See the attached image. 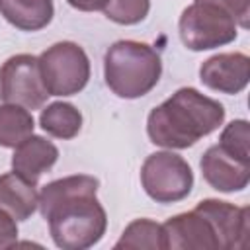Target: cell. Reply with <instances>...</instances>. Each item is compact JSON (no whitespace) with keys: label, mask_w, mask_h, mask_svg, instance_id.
Wrapping results in <instances>:
<instances>
[{"label":"cell","mask_w":250,"mask_h":250,"mask_svg":"<svg viewBox=\"0 0 250 250\" xmlns=\"http://www.w3.org/2000/svg\"><path fill=\"white\" fill-rule=\"evenodd\" d=\"M33 115L27 107L18 104L0 105V146L16 148L21 141L33 135Z\"/></svg>","instance_id":"2e32d148"},{"label":"cell","mask_w":250,"mask_h":250,"mask_svg":"<svg viewBox=\"0 0 250 250\" xmlns=\"http://www.w3.org/2000/svg\"><path fill=\"white\" fill-rule=\"evenodd\" d=\"M141 184L156 203H176L186 199L193 188L189 164L172 150H160L146 156L141 168Z\"/></svg>","instance_id":"8992f818"},{"label":"cell","mask_w":250,"mask_h":250,"mask_svg":"<svg viewBox=\"0 0 250 250\" xmlns=\"http://www.w3.org/2000/svg\"><path fill=\"white\" fill-rule=\"evenodd\" d=\"M219 145L232 152L234 156H240L244 160H250V125L246 119H234L230 121L219 139Z\"/></svg>","instance_id":"d6986e66"},{"label":"cell","mask_w":250,"mask_h":250,"mask_svg":"<svg viewBox=\"0 0 250 250\" xmlns=\"http://www.w3.org/2000/svg\"><path fill=\"white\" fill-rule=\"evenodd\" d=\"M0 16L21 31H39L55 16L53 0H0Z\"/></svg>","instance_id":"5bb4252c"},{"label":"cell","mask_w":250,"mask_h":250,"mask_svg":"<svg viewBox=\"0 0 250 250\" xmlns=\"http://www.w3.org/2000/svg\"><path fill=\"white\" fill-rule=\"evenodd\" d=\"M150 10V0H109L104 8L107 20L119 25H135L141 23Z\"/></svg>","instance_id":"ac0fdd59"},{"label":"cell","mask_w":250,"mask_h":250,"mask_svg":"<svg viewBox=\"0 0 250 250\" xmlns=\"http://www.w3.org/2000/svg\"><path fill=\"white\" fill-rule=\"evenodd\" d=\"M0 207L16 221L29 219L39 207L37 184L27 182L14 170L0 174Z\"/></svg>","instance_id":"4fadbf2b"},{"label":"cell","mask_w":250,"mask_h":250,"mask_svg":"<svg viewBox=\"0 0 250 250\" xmlns=\"http://www.w3.org/2000/svg\"><path fill=\"white\" fill-rule=\"evenodd\" d=\"M199 80L209 90L234 96L248 86L250 59L244 53H219L199 66Z\"/></svg>","instance_id":"30bf717a"},{"label":"cell","mask_w":250,"mask_h":250,"mask_svg":"<svg viewBox=\"0 0 250 250\" xmlns=\"http://www.w3.org/2000/svg\"><path fill=\"white\" fill-rule=\"evenodd\" d=\"M195 2H207V4H215L223 10H227L236 25H240L242 29H248V18H250V0H195Z\"/></svg>","instance_id":"ffe728a7"},{"label":"cell","mask_w":250,"mask_h":250,"mask_svg":"<svg viewBox=\"0 0 250 250\" xmlns=\"http://www.w3.org/2000/svg\"><path fill=\"white\" fill-rule=\"evenodd\" d=\"M160 55L143 41H115L104 57V78L107 88L123 100L146 96L160 80Z\"/></svg>","instance_id":"3957f363"},{"label":"cell","mask_w":250,"mask_h":250,"mask_svg":"<svg viewBox=\"0 0 250 250\" xmlns=\"http://www.w3.org/2000/svg\"><path fill=\"white\" fill-rule=\"evenodd\" d=\"M225 121V107L199 90L186 86L156 105L146 119L150 143L164 148H188L217 131Z\"/></svg>","instance_id":"7a4b0ae2"},{"label":"cell","mask_w":250,"mask_h":250,"mask_svg":"<svg viewBox=\"0 0 250 250\" xmlns=\"http://www.w3.org/2000/svg\"><path fill=\"white\" fill-rule=\"evenodd\" d=\"M18 244V225L16 219L0 207V250Z\"/></svg>","instance_id":"44dd1931"},{"label":"cell","mask_w":250,"mask_h":250,"mask_svg":"<svg viewBox=\"0 0 250 250\" xmlns=\"http://www.w3.org/2000/svg\"><path fill=\"white\" fill-rule=\"evenodd\" d=\"M115 250L121 248H146V250H166L164 229L160 223L150 219H135L129 223L121 234V238L113 246Z\"/></svg>","instance_id":"e0dca14e"},{"label":"cell","mask_w":250,"mask_h":250,"mask_svg":"<svg viewBox=\"0 0 250 250\" xmlns=\"http://www.w3.org/2000/svg\"><path fill=\"white\" fill-rule=\"evenodd\" d=\"M66 2L80 12H104L109 0H66Z\"/></svg>","instance_id":"7402d4cb"},{"label":"cell","mask_w":250,"mask_h":250,"mask_svg":"<svg viewBox=\"0 0 250 250\" xmlns=\"http://www.w3.org/2000/svg\"><path fill=\"white\" fill-rule=\"evenodd\" d=\"M195 211L211 223L219 240V250H240L246 246L250 232L248 207H236L221 199H201Z\"/></svg>","instance_id":"ba28073f"},{"label":"cell","mask_w":250,"mask_h":250,"mask_svg":"<svg viewBox=\"0 0 250 250\" xmlns=\"http://www.w3.org/2000/svg\"><path fill=\"white\" fill-rule=\"evenodd\" d=\"M41 129L55 139H74L82 129V113L68 102H53L39 115Z\"/></svg>","instance_id":"9a60e30c"},{"label":"cell","mask_w":250,"mask_h":250,"mask_svg":"<svg viewBox=\"0 0 250 250\" xmlns=\"http://www.w3.org/2000/svg\"><path fill=\"white\" fill-rule=\"evenodd\" d=\"M98 178L74 174L49 182L39 191V211L57 248L86 250L102 240L107 215L96 197Z\"/></svg>","instance_id":"6da1fadb"},{"label":"cell","mask_w":250,"mask_h":250,"mask_svg":"<svg viewBox=\"0 0 250 250\" xmlns=\"http://www.w3.org/2000/svg\"><path fill=\"white\" fill-rule=\"evenodd\" d=\"M59 160V148L45 137L29 135L21 141L12 154V170L23 176L27 182L37 184L39 178L53 168Z\"/></svg>","instance_id":"7c38bea8"},{"label":"cell","mask_w":250,"mask_h":250,"mask_svg":"<svg viewBox=\"0 0 250 250\" xmlns=\"http://www.w3.org/2000/svg\"><path fill=\"white\" fill-rule=\"evenodd\" d=\"M37 59L49 96H74L90 80V59L74 41H59Z\"/></svg>","instance_id":"277c9868"},{"label":"cell","mask_w":250,"mask_h":250,"mask_svg":"<svg viewBox=\"0 0 250 250\" xmlns=\"http://www.w3.org/2000/svg\"><path fill=\"white\" fill-rule=\"evenodd\" d=\"M39 59L27 53L10 57L0 66V100L27 109H39L47 102Z\"/></svg>","instance_id":"52a82bcc"},{"label":"cell","mask_w":250,"mask_h":250,"mask_svg":"<svg viewBox=\"0 0 250 250\" xmlns=\"http://www.w3.org/2000/svg\"><path fill=\"white\" fill-rule=\"evenodd\" d=\"M203 180L217 191H242L250 182V160L234 156L219 143L209 146L199 162Z\"/></svg>","instance_id":"9c48e42d"},{"label":"cell","mask_w":250,"mask_h":250,"mask_svg":"<svg viewBox=\"0 0 250 250\" xmlns=\"http://www.w3.org/2000/svg\"><path fill=\"white\" fill-rule=\"evenodd\" d=\"M166 248L172 250H219L217 234L211 223L199 211H188L170 217L164 225Z\"/></svg>","instance_id":"8fae6325"},{"label":"cell","mask_w":250,"mask_h":250,"mask_svg":"<svg viewBox=\"0 0 250 250\" xmlns=\"http://www.w3.org/2000/svg\"><path fill=\"white\" fill-rule=\"evenodd\" d=\"M236 27L234 18L227 10L207 2L189 4L178 21L180 39L189 51H207L229 45L238 35Z\"/></svg>","instance_id":"5b68a950"}]
</instances>
